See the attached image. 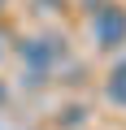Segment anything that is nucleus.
I'll return each instance as SVG.
<instances>
[{
    "label": "nucleus",
    "instance_id": "f257e3e1",
    "mask_svg": "<svg viewBox=\"0 0 126 130\" xmlns=\"http://www.w3.org/2000/svg\"><path fill=\"white\" fill-rule=\"evenodd\" d=\"M91 30H96V43H100V48H122V43H126V9H117V5L96 9Z\"/></svg>",
    "mask_w": 126,
    "mask_h": 130
},
{
    "label": "nucleus",
    "instance_id": "f03ea898",
    "mask_svg": "<svg viewBox=\"0 0 126 130\" xmlns=\"http://www.w3.org/2000/svg\"><path fill=\"white\" fill-rule=\"evenodd\" d=\"M22 61H31V70L44 74L48 65L57 61V43H52V39H26V43H22Z\"/></svg>",
    "mask_w": 126,
    "mask_h": 130
},
{
    "label": "nucleus",
    "instance_id": "7ed1b4c3",
    "mask_svg": "<svg viewBox=\"0 0 126 130\" xmlns=\"http://www.w3.org/2000/svg\"><path fill=\"white\" fill-rule=\"evenodd\" d=\"M109 95L117 100V104H126V61L113 70V78H109Z\"/></svg>",
    "mask_w": 126,
    "mask_h": 130
},
{
    "label": "nucleus",
    "instance_id": "20e7f679",
    "mask_svg": "<svg viewBox=\"0 0 126 130\" xmlns=\"http://www.w3.org/2000/svg\"><path fill=\"white\" fill-rule=\"evenodd\" d=\"M0 100H5V87H0Z\"/></svg>",
    "mask_w": 126,
    "mask_h": 130
}]
</instances>
